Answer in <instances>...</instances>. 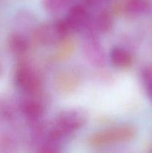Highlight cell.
<instances>
[{
	"label": "cell",
	"mask_w": 152,
	"mask_h": 153,
	"mask_svg": "<svg viewBox=\"0 0 152 153\" xmlns=\"http://www.w3.org/2000/svg\"><path fill=\"white\" fill-rule=\"evenodd\" d=\"M87 114L80 108H72L60 113L47 127L46 137L43 142L51 141L61 144L63 140L74 134L86 124Z\"/></svg>",
	"instance_id": "1"
},
{
	"label": "cell",
	"mask_w": 152,
	"mask_h": 153,
	"mask_svg": "<svg viewBox=\"0 0 152 153\" xmlns=\"http://www.w3.org/2000/svg\"><path fill=\"white\" fill-rule=\"evenodd\" d=\"M136 129L131 126H119L97 131L88 138V143L93 147L128 143L135 138Z\"/></svg>",
	"instance_id": "2"
},
{
	"label": "cell",
	"mask_w": 152,
	"mask_h": 153,
	"mask_svg": "<svg viewBox=\"0 0 152 153\" xmlns=\"http://www.w3.org/2000/svg\"><path fill=\"white\" fill-rule=\"evenodd\" d=\"M14 79L18 88L26 95L42 93L43 81L41 75L26 61L19 63L15 71Z\"/></svg>",
	"instance_id": "3"
},
{
	"label": "cell",
	"mask_w": 152,
	"mask_h": 153,
	"mask_svg": "<svg viewBox=\"0 0 152 153\" xmlns=\"http://www.w3.org/2000/svg\"><path fill=\"white\" fill-rule=\"evenodd\" d=\"M69 32L63 19L41 24L34 30L33 37L39 44L49 46L60 43L66 38Z\"/></svg>",
	"instance_id": "4"
},
{
	"label": "cell",
	"mask_w": 152,
	"mask_h": 153,
	"mask_svg": "<svg viewBox=\"0 0 152 153\" xmlns=\"http://www.w3.org/2000/svg\"><path fill=\"white\" fill-rule=\"evenodd\" d=\"M83 52L85 57L92 65L96 67H104L106 61L104 47L98 38L97 31L91 24L85 30Z\"/></svg>",
	"instance_id": "5"
},
{
	"label": "cell",
	"mask_w": 152,
	"mask_h": 153,
	"mask_svg": "<svg viewBox=\"0 0 152 153\" xmlns=\"http://www.w3.org/2000/svg\"><path fill=\"white\" fill-rule=\"evenodd\" d=\"M41 94L26 95L19 102V110L31 125L40 122L46 110Z\"/></svg>",
	"instance_id": "6"
},
{
	"label": "cell",
	"mask_w": 152,
	"mask_h": 153,
	"mask_svg": "<svg viewBox=\"0 0 152 153\" xmlns=\"http://www.w3.org/2000/svg\"><path fill=\"white\" fill-rule=\"evenodd\" d=\"M63 20L69 31H85L91 23L87 7L84 4L72 5Z\"/></svg>",
	"instance_id": "7"
},
{
	"label": "cell",
	"mask_w": 152,
	"mask_h": 153,
	"mask_svg": "<svg viewBox=\"0 0 152 153\" xmlns=\"http://www.w3.org/2000/svg\"><path fill=\"white\" fill-rule=\"evenodd\" d=\"M150 6V0H123L116 10L120 13L130 16H135L144 13Z\"/></svg>",
	"instance_id": "8"
},
{
	"label": "cell",
	"mask_w": 152,
	"mask_h": 153,
	"mask_svg": "<svg viewBox=\"0 0 152 153\" xmlns=\"http://www.w3.org/2000/svg\"><path fill=\"white\" fill-rule=\"evenodd\" d=\"M110 61L116 68L125 69L133 64V56L128 50L122 47H113L110 52Z\"/></svg>",
	"instance_id": "9"
},
{
	"label": "cell",
	"mask_w": 152,
	"mask_h": 153,
	"mask_svg": "<svg viewBox=\"0 0 152 153\" xmlns=\"http://www.w3.org/2000/svg\"><path fill=\"white\" fill-rule=\"evenodd\" d=\"M78 76L73 72H63L56 79V85L58 89L63 92H71L77 87L79 83Z\"/></svg>",
	"instance_id": "10"
},
{
	"label": "cell",
	"mask_w": 152,
	"mask_h": 153,
	"mask_svg": "<svg viewBox=\"0 0 152 153\" xmlns=\"http://www.w3.org/2000/svg\"><path fill=\"white\" fill-rule=\"evenodd\" d=\"M8 47L15 55H23L28 51L29 42L24 34L15 33L12 34L9 37Z\"/></svg>",
	"instance_id": "11"
},
{
	"label": "cell",
	"mask_w": 152,
	"mask_h": 153,
	"mask_svg": "<svg viewBox=\"0 0 152 153\" xmlns=\"http://www.w3.org/2000/svg\"><path fill=\"white\" fill-rule=\"evenodd\" d=\"M91 24V23H90ZM113 25V17L112 13L107 10H103L98 13L94 19L93 25H91L98 32H108Z\"/></svg>",
	"instance_id": "12"
},
{
	"label": "cell",
	"mask_w": 152,
	"mask_h": 153,
	"mask_svg": "<svg viewBox=\"0 0 152 153\" xmlns=\"http://www.w3.org/2000/svg\"><path fill=\"white\" fill-rule=\"evenodd\" d=\"M74 0H43L45 10L51 14H58L72 6Z\"/></svg>",
	"instance_id": "13"
},
{
	"label": "cell",
	"mask_w": 152,
	"mask_h": 153,
	"mask_svg": "<svg viewBox=\"0 0 152 153\" xmlns=\"http://www.w3.org/2000/svg\"><path fill=\"white\" fill-rule=\"evenodd\" d=\"M109 0H83V2L85 6L86 7H94L99 6L100 4H103L104 2H107Z\"/></svg>",
	"instance_id": "14"
},
{
	"label": "cell",
	"mask_w": 152,
	"mask_h": 153,
	"mask_svg": "<svg viewBox=\"0 0 152 153\" xmlns=\"http://www.w3.org/2000/svg\"><path fill=\"white\" fill-rule=\"evenodd\" d=\"M145 86L146 91H147L149 100H150L152 102V82H149V83H148L147 85H145Z\"/></svg>",
	"instance_id": "15"
},
{
	"label": "cell",
	"mask_w": 152,
	"mask_h": 153,
	"mask_svg": "<svg viewBox=\"0 0 152 153\" xmlns=\"http://www.w3.org/2000/svg\"><path fill=\"white\" fill-rule=\"evenodd\" d=\"M2 69H3L2 63H1V60H0V75H1V73H2Z\"/></svg>",
	"instance_id": "16"
}]
</instances>
